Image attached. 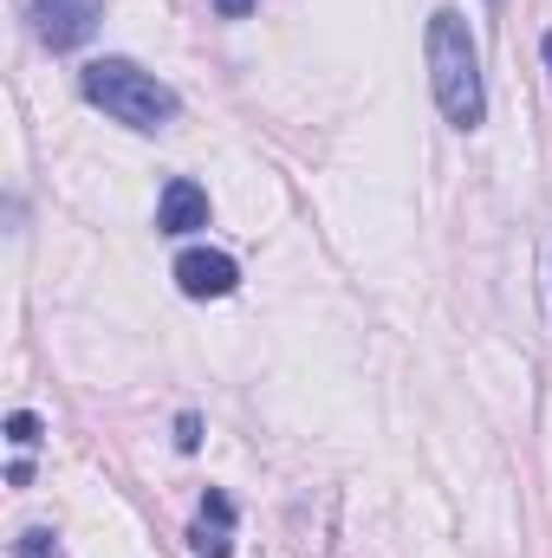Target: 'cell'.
I'll return each instance as SVG.
<instances>
[{
  "mask_svg": "<svg viewBox=\"0 0 552 558\" xmlns=\"http://www.w3.org/2000/svg\"><path fill=\"white\" fill-rule=\"evenodd\" d=\"M189 546H195L202 558H228L235 553V500H228L221 487L202 494V513H195V526H189Z\"/></svg>",
  "mask_w": 552,
  "mask_h": 558,
  "instance_id": "cell-6",
  "label": "cell"
},
{
  "mask_svg": "<svg viewBox=\"0 0 552 558\" xmlns=\"http://www.w3.org/2000/svg\"><path fill=\"white\" fill-rule=\"evenodd\" d=\"M98 13H105V0H33L26 20L52 52H72V46H85L98 33Z\"/></svg>",
  "mask_w": 552,
  "mask_h": 558,
  "instance_id": "cell-3",
  "label": "cell"
},
{
  "mask_svg": "<svg viewBox=\"0 0 552 558\" xmlns=\"http://www.w3.org/2000/svg\"><path fill=\"white\" fill-rule=\"evenodd\" d=\"M208 7H215V13H221V20H248V13H254V7H261V0H208Z\"/></svg>",
  "mask_w": 552,
  "mask_h": 558,
  "instance_id": "cell-10",
  "label": "cell"
},
{
  "mask_svg": "<svg viewBox=\"0 0 552 558\" xmlns=\"http://www.w3.org/2000/svg\"><path fill=\"white\" fill-rule=\"evenodd\" d=\"M494 7H501V0H494Z\"/></svg>",
  "mask_w": 552,
  "mask_h": 558,
  "instance_id": "cell-12",
  "label": "cell"
},
{
  "mask_svg": "<svg viewBox=\"0 0 552 558\" xmlns=\"http://www.w3.org/2000/svg\"><path fill=\"white\" fill-rule=\"evenodd\" d=\"M176 286H182L189 299H228V292L241 286V267H235L228 254H215V247H189V254L176 260Z\"/></svg>",
  "mask_w": 552,
  "mask_h": 558,
  "instance_id": "cell-4",
  "label": "cell"
},
{
  "mask_svg": "<svg viewBox=\"0 0 552 558\" xmlns=\"http://www.w3.org/2000/svg\"><path fill=\"white\" fill-rule=\"evenodd\" d=\"M79 92H85V105H98L105 118H118L124 131H143V137L169 131L176 111H182V98L156 72H143L137 59H92L79 72Z\"/></svg>",
  "mask_w": 552,
  "mask_h": 558,
  "instance_id": "cell-2",
  "label": "cell"
},
{
  "mask_svg": "<svg viewBox=\"0 0 552 558\" xmlns=\"http://www.w3.org/2000/svg\"><path fill=\"white\" fill-rule=\"evenodd\" d=\"M540 52H547V72H552V33H547V39H540Z\"/></svg>",
  "mask_w": 552,
  "mask_h": 558,
  "instance_id": "cell-11",
  "label": "cell"
},
{
  "mask_svg": "<svg viewBox=\"0 0 552 558\" xmlns=\"http://www.w3.org/2000/svg\"><path fill=\"white\" fill-rule=\"evenodd\" d=\"M176 448H182V454L202 448V416H176Z\"/></svg>",
  "mask_w": 552,
  "mask_h": 558,
  "instance_id": "cell-9",
  "label": "cell"
},
{
  "mask_svg": "<svg viewBox=\"0 0 552 558\" xmlns=\"http://www.w3.org/2000/svg\"><path fill=\"white\" fill-rule=\"evenodd\" d=\"M7 441H13V448H39V416H33V410H13V416H7Z\"/></svg>",
  "mask_w": 552,
  "mask_h": 558,
  "instance_id": "cell-8",
  "label": "cell"
},
{
  "mask_svg": "<svg viewBox=\"0 0 552 558\" xmlns=\"http://www.w3.org/2000/svg\"><path fill=\"white\" fill-rule=\"evenodd\" d=\"M156 228H163V234H195V228H208V189L189 182V175H169V182H163V202H156Z\"/></svg>",
  "mask_w": 552,
  "mask_h": 558,
  "instance_id": "cell-5",
  "label": "cell"
},
{
  "mask_svg": "<svg viewBox=\"0 0 552 558\" xmlns=\"http://www.w3.org/2000/svg\"><path fill=\"white\" fill-rule=\"evenodd\" d=\"M429 78H435V105L455 131H481L488 118V85H481V46L468 33V20L455 7L429 13Z\"/></svg>",
  "mask_w": 552,
  "mask_h": 558,
  "instance_id": "cell-1",
  "label": "cell"
},
{
  "mask_svg": "<svg viewBox=\"0 0 552 558\" xmlns=\"http://www.w3.org/2000/svg\"><path fill=\"white\" fill-rule=\"evenodd\" d=\"M13 558H65V546H59L52 526H26V533L13 539Z\"/></svg>",
  "mask_w": 552,
  "mask_h": 558,
  "instance_id": "cell-7",
  "label": "cell"
}]
</instances>
